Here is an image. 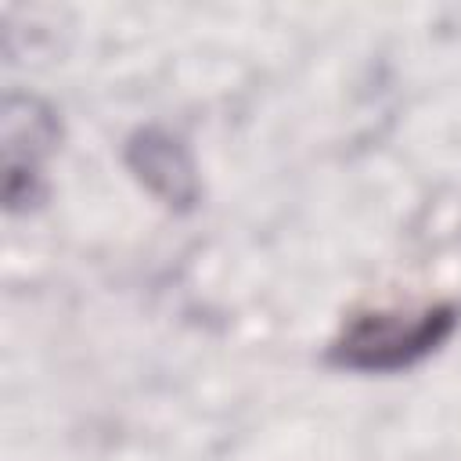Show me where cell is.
<instances>
[{
  "mask_svg": "<svg viewBox=\"0 0 461 461\" xmlns=\"http://www.w3.org/2000/svg\"><path fill=\"white\" fill-rule=\"evenodd\" d=\"M457 324V310L443 303L375 310L357 317L331 346V360L357 371H396L429 357Z\"/></svg>",
  "mask_w": 461,
  "mask_h": 461,
  "instance_id": "1",
  "label": "cell"
},
{
  "mask_svg": "<svg viewBox=\"0 0 461 461\" xmlns=\"http://www.w3.org/2000/svg\"><path fill=\"white\" fill-rule=\"evenodd\" d=\"M130 166L140 173V180L162 194L169 205H191L198 194L194 166L176 137L162 130H144L130 144Z\"/></svg>",
  "mask_w": 461,
  "mask_h": 461,
  "instance_id": "2",
  "label": "cell"
}]
</instances>
